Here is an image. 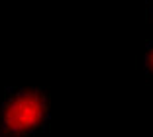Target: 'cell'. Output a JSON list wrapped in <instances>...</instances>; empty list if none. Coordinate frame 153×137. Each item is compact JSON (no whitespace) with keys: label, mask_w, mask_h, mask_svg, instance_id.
<instances>
[{"label":"cell","mask_w":153,"mask_h":137,"mask_svg":"<svg viewBox=\"0 0 153 137\" xmlns=\"http://www.w3.org/2000/svg\"><path fill=\"white\" fill-rule=\"evenodd\" d=\"M143 71L149 78H153V41H147L143 51Z\"/></svg>","instance_id":"2"},{"label":"cell","mask_w":153,"mask_h":137,"mask_svg":"<svg viewBox=\"0 0 153 137\" xmlns=\"http://www.w3.org/2000/svg\"><path fill=\"white\" fill-rule=\"evenodd\" d=\"M0 137H6V135H2V133H0Z\"/></svg>","instance_id":"4"},{"label":"cell","mask_w":153,"mask_h":137,"mask_svg":"<svg viewBox=\"0 0 153 137\" xmlns=\"http://www.w3.org/2000/svg\"><path fill=\"white\" fill-rule=\"evenodd\" d=\"M145 6H147V16L153 20V0H145Z\"/></svg>","instance_id":"3"},{"label":"cell","mask_w":153,"mask_h":137,"mask_svg":"<svg viewBox=\"0 0 153 137\" xmlns=\"http://www.w3.org/2000/svg\"><path fill=\"white\" fill-rule=\"evenodd\" d=\"M49 125V98L39 86H10L0 96V133L39 137Z\"/></svg>","instance_id":"1"}]
</instances>
